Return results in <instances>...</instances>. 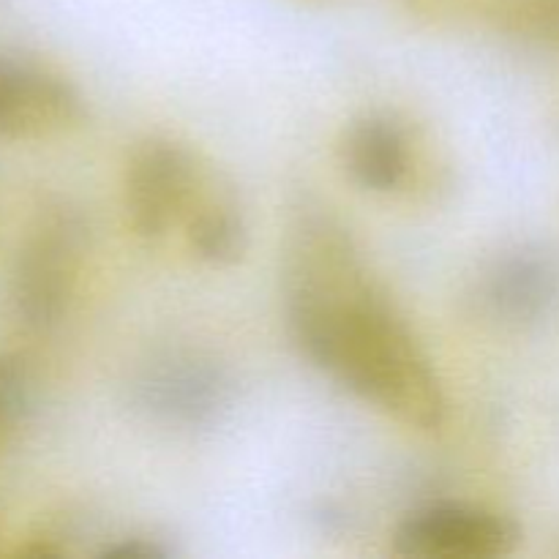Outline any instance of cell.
<instances>
[{"label": "cell", "mask_w": 559, "mask_h": 559, "mask_svg": "<svg viewBox=\"0 0 559 559\" xmlns=\"http://www.w3.org/2000/svg\"><path fill=\"white\" fill-rule=\"evenodd\" d=\"M33 404V371L20 355H0V431L20 424Z\"/></svg>", "instance_id": "cell-10"}, {"label": "cell", "mask_w": 559, "mask_h": 559, "mask_svg": "<svg viewBox=\"0 0 559 559\" xmlns=\"http://www.w3.org/2000/svg\"><path fill=\"white\" fill-rule=\"evenodd\" d=\"M202 178L194 153L180 142L164 136L142 142L126 173V213L136 235L156 240L183 222Z\"/></svg>", "instance_id": "cell-6"}, {"label": "cell", "mask_w": 559, "mask_h": 559, "mask_svg": "<svg viewBox=\"0 0 559 559\" xmlns=\"http://www.w3.org/2000/svg\"><path fill=\"white\" fill-rule=\"evenodd\" d=\"M473 304L502 331L544 325L559 309V257L533 243L502 251L480 271Z\"/></svg>", "instance_id": "cell-5"}, {"label": "cell", "mask_w": 559, "mask_h": 559, "mask_svg": "<svg viewBox=\"0 0 559 559\" xmlns=\"http://www.w3.org/2000/svg\"><path fill=\"white\" fill-rule=\"evenodd\" d=\"M511 516L467 502H437L409 513L393 533V551L409 559H500L522 544Z\"/></svg>", "instance_id": "cell-4"}, {"label": "cell", "mask_w": 559, "mask_h": 559, "mask_svg": "<svg viewBox=\"0 0 559 559\" xmlns=\"http://www.w3.org/2000/svg\"><path fill=\"white\" fill-rule=\"evenodd\" d=\"M183 224L191 254L200 262L211 267L243 262L251 246V227L233 183L205 175Z\"/></svg>", "instance_id": "cell-8"}, {"label": "cell", "mask_w": 559, "mask_h": 559, "mask_svg": "<svg viewBox=\"0 0 559 559\" xmlns=\"http://www.w3.org/2000/svg\"><path fill=\"white\" fill-rule=\"evenodd\" d=\"M131 402L167 429H211L235 404V380L216 358L191 349L162 353L131 382Z\"/></svg>", "instance_id": "cell-3"}, {"label": "cell", "mask_w": 559, "mask_h": 559, "mask_svg": "<svg viewBox=\"0 0 559 559\" xmlns=\"http://www.w3.org/2000/svg\"><path fill=\"white\" fill-rule=\"evenodd\" d=\"M85 249V218L66 202L47 207L33 224L11 278L14 311L27 331H55L69 314Z\"/></svg>", "instance_id": "cell-2"}, {"label": "cell", "mask_w": 559, "mask_h": 559, "mask_svg": "<svg viewBox=\"0 0 559 559\" xmlns=\"http://www.w3.org/2000/svg\"><path fill=\"white\" fill-rule=\"evenodd\" d=\"M102 559H167L169 551L164 546H158L156 540L145 538H129L120 540V544L104 546Z\"/></svg>", "instance_id": "cell-11"}, {"label": "cell", "mask_w": 559, "mask_h": 559, "mask_svg": "<svg viewBox=\"0 0 559 559\" xmlns=\"http://www.w3.org/2000/svg\"><path fill=\"white\" fill-rule=\"evenodd\" d=\"M342 164L366 191L388 194L409 173V145L402 126L380 112L353 120L342 136Z\"/></svg>", "instance_id": "cell-9"}, {"label": "cell", "mask_w": 559, "mask_h": 559, "mask_svg": "<svg viewBox=\"0 0 559 559\" xmlns=\"http://www.w3.org/2000/svg\"><path fill=\"white\" fill-rule=\"evenodd\" d=\"M282 295L289 336L311 366L409 429L445 424L448 402L429 355L349 229L320 202H304L289 218Z\"/></svg>", "instance_id": "cell-1"}, {"label": "cell", "mask_w": 559, "mask_h": 559, "mask_svg": "<svg viewBox=\"0 0 559 559\" xmlns=\"http://www.w3.org/2000/svg\"><path fill=\"white\" fill-rule=\"evenodd\" d=\"M85 118V98L66 76L22 55H0V136L44 140Z\"/></svg>", "instance_id": "cell-7"}]
</instances>
